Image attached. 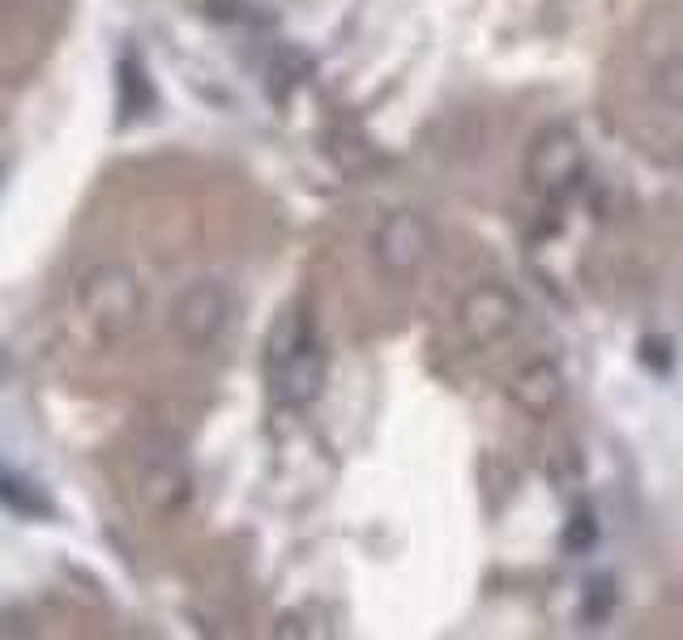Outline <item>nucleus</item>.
<instances>
[{
  "label": "nucleus",
  "mask_w": 683,
  "mask_h": 640,
  "mask_svg": "<svg viewBox=\"0 0 683 640\" xmlns=\"http://www.w3.org/2000/svg\"><path fill=\"white\" fill-rule=\"evenodd\" d=\"M193 470L180 448H167V444H150L141 448L137 457V495L154 517H180V512L193 504Z\"/></svg>",
  "instance_id": "nucleus-4"
},
{
  "label": "nucleus",
  "mask_w": 683,
  "mask_h": 640,
  "mask_svg": "<svg viewBox=\"0 0 683 640\" xmlns=\"http://www.w3.org/2000/svg\"><path fill=\"white\" fill-rule=\"evenodd\" d=\"M73 312L82 325L90 346H120L124 338H133V329L141 325L146 299L141 286L124 265H94L90 274H82L73 291Z\"/></svg>",
  "instance_id": "nucleus-1"
},
{
  "label": "nucleus",
  "mask_w": 683,
  "mask_h": 640,
  "mask_svg": "<svg viewBox=\"0 0 683 640\" xmlns=\"http://www.w3.org/2000/svg\"><path fill=\"white\" fill-rule=\"evenodd\" d=\"M235 316V295L227 282L218 278H201L188 282L184 291L171 303V333L184 350H210L227 338Z\"/></svg>",
  "instance_id": "nucleus-3"
},
{
  "label": "nucleus",
  "mask_w": 683,
  "mask_h": 640,
  "mask_svg": "<svg viewBox=\"0 0 683 640\" xmlns=\"http://www.w3.org/2000/svg\"><path fill=\"white\" fill-rule=\"evenodd\" d=\"M265 372H269V389H274L278 402L308 406V402L321 397V389H325V350H321V342H316V333H312L304 312L287 308L278 316V325L269 329Z\"/></svg>",
  "instance_id": "nucleus-2"
},
{
  "label": "nucleus",
  "mask_w": 683,
  "mask_h": 640,
  "mask_svg": "<svg viewBox=\"0 0 683 640\" xmlns=\"http://www.w3.org/2000/svg\"><path fill=\"white\" fill-rule=\"evenodd\" d=\"M517 325V299L500 291V286H479V291H470L466 303H462V329L470 342H496L504 338L508 329Z\"/></svg>",
  "instance_id": "nucleus-6"
},
{
  "label": "nucleus",
  "mask_w": 683,
  "mask_h": 640,
  "mask_svg": "<svg viewBox=\"0 0 683 640\" xmlns=\"http://www.w3.org/2000/svg\"><path fill=\"white\" fill-rule=\"evenodd\" d=\"M427 248H432V227L415 214V210H397L376 227L372 235V256L385 274H410L427 261Z\"/></svg>",
  "instance_id": "nucleus-5"
},
{
  "label": "nucleus",
  "mask_w": 683,
  "mask_h": 640,
  "mask_svg": "<svg viewBox=\"0 0 683 640\" xmlns=\"http://www.w3.org/2000/svg\"><path fill=\"white\" fill-rule=\"evenodd\" d=\"M560 397H564L560 372L547 367V363H534L513 380V402L526 414H551L555 406H560Z\"/></svg>",
  "instance_id": "nucleus-7"
},
{
  "label": "nucleus",
  "mask_w": 683,
  "mask_h": 640,
  "mask_svg": "<svg viewBox=\"0 0 683 640\" xmlns=\"http://www.w3.org/2000/svg\"><path fill=\"white\" fill-rule=\"evenodd\" d=\"M13 9H18V0H0V22H5Z\"/></svg>",
  "instance_id": "nucleus-8"
}]
</instances>
